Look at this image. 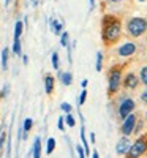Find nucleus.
Listing matches in <instances>:
<instances>
[{
	"label": "nucleus",
	"instance_id": "nucleus-16",
	"mask_svg": "<svg viewBox=\"0 0 147 158\" xmlns=\"http://www.w3.org/2000/svg\"><path fill=\"white\" fill-rule=\"evenodd\" d=\"M142 130H144V120L138 117V118H136V123H135V130H133V135L139 136V135L142 133Z\"/></svg>",
	"mask_w": 147,
	"mask_h": 158
},
{
	"label": "nucleus",
	"instance_id": "nucleus-21",
	"mask_svg": "<svg viewBox=\"0 0 147 158\" xmlns=\"http://www.w3.org/2000/svg\"><path fill=\"white\" fill-rule=\"evenodd\" d=\"M139 81L147 87V65L145 67H142L141 70H139Z\"/></svg>",
	"mask_w": 147,
	"mask_h": 158
},
{
	"label": "nucleus",
	"instance_id": "nucleus-3",
	"mask_svg": "<svg viewBox=\"0 0 147 158\" xmlns=\"http://www.w3.org/2000/svg\"><path fill=\"white\" fill-rule=\"evenodd\" d=\"M120 85H122V68L114 67L108 73V94L109 95L117 94Z\"/></svg>",
	"mask_w": 147,
	"mask_h": 158
},
{
	"label": "nucleus",
	"instance_id": "nucleus-37",
	"mask_svg": "<svg viewBox=\"0 0 147 158\" xmlns=\"http://www.w3.org/2000/svg\"><path fill=\"white\" fill-rule=\"evenodd\" d=\"M92 158H100V153H98L97 150H93V152H92Z\"/></svg>",
	"mask_w": 147,
	"mask_h": 158
},
{
	"label": "nucleus",
	"instance_id": "nucleus-18",
	"mask_svg": "<svg viewBox=\"0 0 147 158\" xmlns=\"http://www.w3.org/2000/svg\"><path fill=\"white\" fill-rule=\"evenodd\" d=\"M71 41H70V33L68 32H62L60 33V46L62 48H66Z\"/></svg>",
	"mask_w": 147,
	"mask_h": 158
},
{
	"label": "nucleus",
	"instance_id": "nucleus-32",
	"mask_svg": "<svg viewBox=\"0 0 147 158\" xmlns=\"http://www.w3.org/2000/svg\"><path fill=\"white\" fill-rule=\"evenodd\" d=\"M89 139H90V142H92V144H95V139H97V136H95V133H93V131H92V133H90Z\"/></svg>",
	"mask_w": 147,
	"mask_h": 158
},
{
	"label": "nucleus",
	"instance_id": "nucleus-15",
	"mask_svg": "<svg viewBox=\"0 0 147 158\" xmlns=\"http://www.w3.org/2000/svg\"><path fill=\"white\" fill-rule=\"evenodd\" d=\"M22 33H24V24H22V21H18L15 24V40H21Z\"/></svg>",
	"mask_w": 147,
	"mask_h": 158
},
{
	"label": "nucleus",
	"instance_id": "nucleus-38",
	"mask_svg": "<svg viewBox=\"0 0 147 158\" xmlns=\"http://www.w3.org/2000/svg\"><path fill=\"white\" fill-rule=\"evenodd\" d=\"M111 3H119V2H122V0H109Z\"/></svg>",
	"mask_w": 147,
	"mask_h": 158
},
{
	"label": "nucleus",
	"instance_id": "nucleus-4",
	"mask_svg": "<svg viewBox=\"0 0 147 158\" xmlns=\"http://www.w3.org/2000/svg\"><path fill=\"white\" fill-rule=\"evenodd\" d=\"M145 153H147V135H139L135 142H131V147L127 155L130 158H138Z\"/></svg>",
	"mask_w": 147,
	"mask_h": 158
},
{
	"label": "nucleus",
	"instance_id": "nucleus-20",
	"mask_svg": "<svg viewBox=\"0 0 147 158\" xmlns=\"http://www.w3.org/2000/svg\"><path fill=\"white\" fill-rule=\"evenodd\" d=\"M95 70L100 73L101 70H103V52L101 51H98L97 52V62H95Z\"/></svg>",
	"mask_w": 147,
	"mask_h": 158
},
{
	"label": "nucleus",
	"instance_id": "nucleus-2",
	"mask_svg": "<svg viewBox=\"0 0 147 158\" xmlns=\"http://www.w3.org/2000/svg\"><path fill=\"white\" fill-rule=\"evenodd\" d=\"M145 32H147V19L145 18L135 16V18L128 19V22H127V33L131 38H139Z\"/></svg>",
	"mask_w": 147,
	"mask_h": 158
},
{
	"label": "nucleus",
	"instance_id": "nucleus-13",
	"mask_svg": "<svg viewBox=\"0 0 147 158\" xmlns=\"http://www.w3.org/2000/svg\"><path fill=\"white\" fill-rule=\"evenodd\" d=\"M32 156H35V158H40L41 156V138L40 136H36L35 138V141H33V147H32Z\"/></svg>",
	"mask_w": 147,
	"mask_h": 158
},
{
	"label": "nucleus",
	"instance_id": "nucleus-40",
	"mask_svg": "<svg viewBox=\"0 0 147 158\" xmlns=\"http://www.w3.org/2000/svg\"><path fill=\"white\" fill-rule=\"evenodd\" d=\"M138 2H141V3H142V2H145V0H138Z\"/></svg>",
	"mask_w": 147,
	"mask_h": 158
},
{
	"label": "nucleus",
	"instance_id": "nucleus-23",
	"mask_svg": "<svg viewBox=\"0 0 147 158\" xmlns=\"http://www.w3.org/2000/svg\"><path fill=\"white\" fill-rule=\"evenodd\" d=\"M32 127H33V120H32V118H24V122H22L24 131H30Z\"/></svg>",
	"mask_w": 147,
	"mask_h": 158
},
{
	"label": "nucleus",
	"instance_id": "nucleus-39",
	"mask_svg": "<svg viewBox=\"0 0 147 158\" xmlns=\"http://www.w3.org/2000/svg\"><path fill=\"white\" fill-rule=\"evenodd\" d=\"M5 5H10V0H5Z\"/></svg>",
	"mask_w": 147,
	"mask_h": 158
},
{
	"label": "nucleus",
	"instance_id": "nucleus-9",
	"mask_svg": "<svg viewBox=\"0 0 147 158\" xmlns=\"http://www.w3.org/2000/svg\"><path fill=\"white\" fill-rule=\"evenodd\" d=\"M130 147H131L130 138L128 136H122V138L117 141V144H116V153L117 155H127L128 150H130Z\"/></svg>",
	"mask_w": 147,
	"mask_h": 158
},
{
	"label": "nucleus",
	"instance_id": "nucleus-27",
	"mask_svg": "<svg viewBox=\"0 0 147 158\" xmlns=\"http://www.w3.org/2000/svg\"><path fill=\"white\" fill-rule=\"evenodd\" d=\"M8 94H10V84H5L3 89H2V92H0V98H6Z\"/></svg>",
	"mask_w": 147,
	"mask_h": 158
},
{
	"label": "nucleus",
	"instance_id": "nucleus-22",
	"mask_svg": "<svg viewBox=\"0 0 147 158\" xmlns=\"http://www.w3.org/2000/svg\"><path fill=\"white\" fill-rule=\"evenodd\" d=\"M21 40H15V43H13V54L16 56H21Z\"/></svg>",
	"mask_w": 147,
	"mask_h": 158
},
{
	"label": "nucleus",
	"instance_id": "nucleus-1",
	"mask_svg": "<svg viewBox=\"0 0 147 158\" xmlns=\"http://www.w3.org/2000/svg\"><path fill=\"white\" fill-rule=\"evenodd\" d=\"M122 35V22L119 18L106 15L103 16L101 21V40L106 46H111L114 43H117Z\"/></svg>",
	"mask_w": 147,
	"mask_h": 158
},
{
	"label": "nucleus",
	"instance_id": "nucleus-26",
	"mask_svg": "<svg viewBox=\"0 0 147 158\" xmlns=\"http://www.w3.org/2000/svg\"><path fill=\"white\" fill-rule=\"evenodd\" d=\"M57 128L60 131H65V115H60L59 120H57Z\"/></svg>",
	"mask_w": 147,
	"mask_h": 158
},
{
	"label": "nucleus",
	"instance_id": "nucleus-29",
	"mask_svg": "<svg viewBox=\"0 0 147 158\" xmlns=\"http://www.w3.org/2000/svg\"><path fill=\"white\" fill-rule=\"evenodd\" d=\"M74 149H76L78 156H81V158H84V156H86V150H84V147H82V146H79V144H78V146H76Z\"/></svg>",
	"mask_w": 147,
	"mask_h": 158
},
{
	"label": "nucleus",
	"instance_id": "nucleus-36",
	"mask_svg": "<svg viewBox=\"0 0 147 158\" xmlns=\"http://www.w3.org/2000/svg\"><path fill=\"white\" fill-rule=\"evenodd\" d=\"M38 3H40V0H30V5L32 6H38Z\"/></svg>",
	"mask_w": 147,
	"mask_h": 158
},
{
	"label": "nucleus",
	"instance_id": "nucleus-35",
	"mask_svg": "<svg viewBox=\"0 0 147 158\" xmlns=\"http://www.w3.org/2000/svg\"><path fill=\"white\" fill-rule=\"evenodd\" d=\"M89 6H90V10L95 8V0H89Z\"/></svg>",
	"mask_w": 147,
	"mask_h": 158
},
{
	"label": "nucleus",
	"instance_id": "nucleus-8",
	"mask_svg": "<svg viewBox=\"0 0 147 158\" xmlns=\"http://www.w3.org/2000/svg\"><path fill=\"white\" fill-rule=\"evenodd\" d=\"M139 82H141L139 77L135 73H128V74H125V77H122V85L127 90H135L139 85Z\"/></svg>",
	"mask_w": 147,
	"mask_h": 158
},
{
	"label": "nucleus",
	"instance_id": "nucleus-14",
	"mask_svg": "<svg viewBox=\"0 0 147 158\" xmlns=\"http://www.w3.org/2000/svg\"><path fill=\"white\" fill-rule=\"evenodd\" d=\"M8 59H10V49H2V70H8Z\"/></svg>",
	"mask_w": 147,
	"mask_h": 158
},
{
	"label": "nucleus",
	"instance_id": "nucleus-6",
	"mask_svg": "<svg viewBox=\"0 0 147 158\" xmlns=\"http://www.w3.org/2000/svg\"><path fill=\"white\" fill-rule=\"evenodd\" d=\"M136 118L138 115L135 112L128 114L125 118H122V125H120V133L124 136H130L133 135V130H135V123H136Z\"/></svg>",
	"mask_w": 147,
	"mask_h": 158
},
{
	"label": "nucleus",
	"instance_id": "nucleus-24",
	"mask_svg": "<svg viewBox=\"0 0 147 158\" xmlns=\"http://www.w3.org/2000/svg\"><path fill=\"white\" fill-rule=\"evenodd\" d=\"M86 100H87V90L82 89V92L79 94V98H78V104H79V106H82V104L86 103Z\"/></svg>",
	"mask_w": 147,
	"mask_h": 158
},
{
	"label": "nucleus",
	"instance_id": "nucleus-17",
	"mask_svg": "<svg viewBox=\"0 0 147 158\" xmlns=\"http://www.w3.org/2000/svg\"><path fill=\"white\" fill-rule=\"evenodd\" d=\"M54 149H56V138H48V141H46V153L51 155L52 152H54Z\"/></svg>",
	"mask_w": 147,
	"mask_h": 158
},
{
	"label": "nucleus",
	"instance_id": "nucleus-19",
	"mask_svg": "<svg viewBox=\"0 0 147 158\" xmlns=\"http://www.w3.org/2000/svg\"><path fill=\"white\" fill-rule=\"evenodd\" d=\"M65 125H68L70 128L76 127V118H74V115L71 112H66V115H65Z\"/></svg>",
	"mask_w": 147,
	"mask_h": 158
},
{
	"label": "nucleus",
	"instance_id": "nucleus-12",
	"mask_svg": "<svg viewBox=\"0 0 147 158\" xmlns=\"http://www.w3.org/2000/svg\"><path fill=\"white\" fill-rule=\"evenodd\" d=\"M54 82H56L54 76H51V74H46L44 76V92H46L48 95H51L52 92H54Z\"/></svg>",
	"mask_w": 147,
	"mask_h": 158
},
{
	"label": "nucleus",
	"instance_id": "nucleus-41",
	"mask_svg": "<svg viewBox=\"0 0 147 158\" xmlns=\"http://www.w3.org/2000/svg\"><path fill=\"white\" fill-rule=\"evenodd\" d=\"M145 120H147V112H145Z\"/></svg>",
	"mask_w": 147,
	"mask_h": 158
},
{
	"label": "nucleus",
	"instance_id": "nucleus-10",
	"mask_svg": "<svg viewBox=\"0 0 147 158\" xmlns=\"http://www.w3.org/2000/svg\"><path fill=\"white\" fill-rule=\"evenodd\" d=\"M57 71H59L57 73V77H59V81L62 82V85L68 87V85L73 84V74L70 71H60V70H57Z\"/></svg>",
	"mask_w": 147,
	"mask_h": 158
},
{
	"label": "nucleus",
	"instance_id": "nucleus-30",
	"mask_svg": "<svg viewBox=\"0 0 147 158\" xmlns=\"http://www.w3.org/2000/svg\"><path fill=\"white\" fill-rule=\"evenodd\" d=\"M5 142H6V133H0V153H2V149H3V146H5Z\"/></svg>",
	"mask_w": 147,
	"mask_h": 158
},
{
	"label": "nucleus",
	"instance_id": "nucleus-25",
	"mask_svg": "<svg viewBox=\"0 0 147 158\" xmlns=\"http://www.w3.org/2000/svg\"><path fill=\"white\" fill-rule=\"evenodd\" d=\"M52 68H54V70H59V68H60L59 54H57V52H52Z\"/></svg>",
	"mask_w": 147,
	"mask_h": 158
},
{
	"label": "nucleus",
	"instance_id": "nucleus-33",
	"mask_svg": "<svg viewBox=\"0 0 147 158\" xmlns=\"http://www.w3.org/2000/svg\"><path fill=\"white\" fill-rule=\"evenodd\" d=\"M22 63H24V65H29V57L25 56V54L22 56Z\"/></svg>",
	"mask_w": 147,
	"mask_h": 158
},
{
	"label": "nucleus",
	"instance_id": "nucleus-34",
	"mask_svg": "<svg viewBox=\"0 0 147 158\" xmlns=\"http://www.w3.org/2000/svg\"><path fill=\"white\" fill-rule=\"evenodd\" d=\"M81 85H82V89H86V87L89 85V81H87V79H82V81H81Z\"/></svg>",
	"mask_w": 147,
	"mask_h": 158
},
{
	"label": "nucleus",
	"instance_id": "nucleus-7",
	"mask_svg": "<svg viewBox=\"0 0 147 158\" xmlns=\"http://www.w3.org/2000/svg\"><path fill=\"white\" fill-rule=\"evenodd\" d=\"M136 51H138L136 43H133V41H125V43H122V44L117 48V56L122 57V59H127V57L135 56Z\"/></svg>",
	"mask_w": 147,
	"mask_h": 158
},
{
	"label": "nucleus",
	"instance_id": "nucleus-5",
	"mask_svg": "<svg viewBox=\"0 0 147 158\" xmlns=\"http://www.w3.org/2000/svg\"><path fill=\"white\" fill-rule=\"evenodd\" d=\"M135 108H136L135 100L130 98V97H122V98H120V101H119V106H117V115H119V118H120V120L125 118L128 114H131L133 111H135Z\"/></svg>",
	"mask_w": 147,
	"mask_h": 158
},
{
	"label": "nucleus",
	"instance_id": "nucleus-11",
	"mask_svg": "<svg viewBox=\"0 0 147 158\" xmlns=\"http://www.w3.org/2000/svg\"><path fill=\"white\" fill-rule=\"evenodd\" d=\"M49 25H51V30L54 35H60L63 30V21L59 22L56 18H49Z\"/></svg>",
	"mask_w": 147,
	"mask_h": 158
},
{
	"label": "nucleus",
	"instance_id": "nucleus-31",
	"mask_svg": "<svg viewBox=\"0 0 147 158\" xmlns=\"http://www.w3.org/2000/svg\"><path fill=\"white\" fill-rule=\"evenodd\" d=\"M141 101L147 104V89H145V90L142 92V94H141Z\"/></svg>",
	"mask_w": 147,
	"mask_h": 158
},
{
	"label": "nucleus",
	"instance_id": "nucleus-28",
	"mask_svg": "<svg viewBox=\"0 0 147 158\" xmlns=\"http://www.w3.org/2000/svg\"><path fill=\"white\" fill-rule=\"evenodd\" d=\"M60 109H62L63 112H71V104L66 103V101H63V103L60 104Z\"/></svg>",
	"mask_w": 147,
	"mask_h": 158
}]
</instances>
